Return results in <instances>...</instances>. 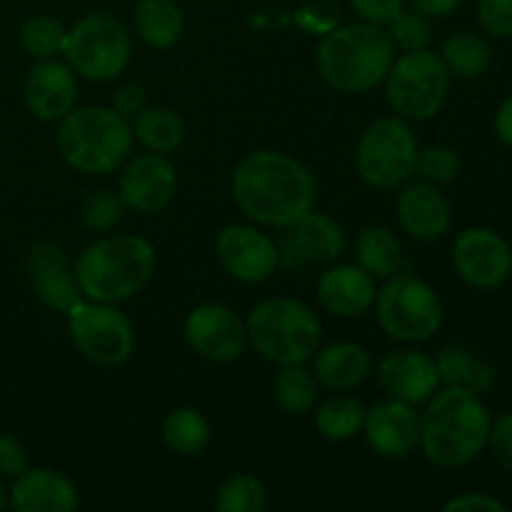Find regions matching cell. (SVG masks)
<instances>
[{"instance_id":"38","label":"cell","mask_w":512,"mask_h":512,"mask_svg":"<svg viewBox=\"0 0 512 512\" xmlns=\"http://www.w3.org/2000/svg\"><path fill=\"white\" fill-rule=\"evenodd\" d=\"M478 20L493 38H512V0H478Z\"/></svg>"},{"instance_id":"27","label":"cell","mask_w":512,"mask_h":512,"mask_svg":"<svg viewBox=\"0 0 512 512\" xmlns=\"http://www.w3.org/2000/svg\"><path fill=\"white\" fill-rule=\"evenodd\" d=\"M133 138L150 153H175L185 140V123L175 110L163 105H145L138 115L130 118Z\"/></svg>"},{"instance_id":"8","label":"cell","mask_w":512,"mask_h":512,"mask_svg":"<svg viewBox=\"0 0 512 512\" xmlns=\"http://www.w3.org/2000/svg\"><path fill=\"white\" fill-rule=\"evenodd\" d=\"M448 90V68L430 48L403 53L385 75V98L405 120L435 118L448 100Z\"/></svg>"},{"instance_id":"30","label":"cell","mask_w":512,"mask_h":512,"mask_svg":"<svg viewBox=\"0 0 512 512\" xmlns=\"http://www.w3.org/2000/svg\"><path fill=\"white\" fill-rule=\"evenodd\" d=\"M163 443L180 458L200 455L210 445V425L195 408H175L163 420Z\"/></svg>"},{"instance_id":"37","label":"cell","mask_w":512,"mask_h":512,"mask_svg":"<svg viewBox=\"0 0 512 512\" xmlns=\"http://www.w3.org/2000/svg\"><path fill=\"white\" fill-rule=\"evenodd\" d=\"M123 200L113 190H98L80 205V220L93 233H108L123 220Z\"/></svg>"},{"instance_id":"33","label":"cell","mask_w":512,"mask_h":512,"mask_svg":"<svg viewBox=\"0 0 512 512\" xmlns=\"http://www.w3.org/2000/svg\"><path fill=\"white\" fill-rule=\"evenodd\" d=\"M215 508L220 512H263L268 508V493L255 475L235 473L220 485Z\"/></svg>"},{"instance_id":"32","label":"cell","mask_w":512,"mask_h":512,"mask_svg":"<svg viewBox=\"0 0 512 512\" xmlns=\"http://www.w3.org/2000/svg\"><path fill=\"white\" fill-rule=\"evenodd\" d=\"M365 408L350 395H335L315 410V428L323 438L343 443L363 430Z\"/></svg>"},{"instance_id":"10","label":"cell","mask_w":512,"mask_h":512,"mask_svg":"<svg viewBox=\"0 0 512 512\" xmlns=\"http://www.w3.org/2000/svg\"><path fill=\"white\" fill-rule=\"evenodd\" d=\"M418 140L400 118H380L363 133L355 153V168L363 183L375 190H395L415 175Z\"/></svg>"},{"instance_id":"28","label":"cell","mask_w":512,"mask_h":512,"mask_svg":"<svg viewBox=\"0 0 512 512\" xmlns=\"http://www.w3.org/2000/svg\"><path fill=\"white\" fill-rule=\"evenodd\" d=\"M355 263L373 275L375 280H388L403 263V248L395 233L385 225H368L355 240Z\"/></svg>"},{"instance_id":"4","label":"cell","mask_w":512,"mask_h":512,"mask_svg":"<svg viewBox=\"0 0 512 512\" xmlns=\"http://www.w3.org/2000/svg\"><path fill=\"white\" fill-rule=\"evenodd\" d=\"M395 60L388 30L375 23H350L335 28L315 50V68L330 88L340 93H365L380 85Z\"/></svg>"},{"instance_id":"44","label":"cell","mask_w":512,"mask_h":512,"mask_svg":"<svg viewBox=\"0 0 512 512\" xmlns=\"http://www.w3.org/2000/svg\"><path fill=\"white\" fill-rule=\"evenodd\" d=\"M410 3L418 13L428 15V18H445V15L455 13L463 0H410Z\"/></svg>"},{"instance_id":"36","label":"cell","mask_w":512,"mask_h":512,"mask_svg":"<svg viewBox=\"0 0 512 512\" xmlns=\"http://www.w3.org/2000/svg\"><path fill=\"white\" fill-rule=\"evenodd\" d=\"M388 35L393 45H398L405 53L413 50H423L433 43V28L428 23V15L418 13V10H400L393 20L388 23Z\"/></svg>"},{"instance_id":"7","label":"cell","mask_w":512,"mask_h":512,"mask_svg":"<svg viewBox=\"0 0 512 512\" xmlns=\"http://www.w3.org/2000/svg\"><path fill=\"white\" fill-rule=\"evenodd\" d=\"M375 315L388 338L398 343H425L443 325V303L425 280L395 273L375 295Z\"/></svg>"},{"instance_id":"20","label":"cell","mask_w":512,"mask_h":512,"mask_svg":"<svg viewBox=\"0 0 512 512\" xmlns=\"http://www.w3.org/2000/svg\"><path fill=\"white\" fill-rule=\"evenodd\" d=\"M78 100V78L68 63L48 58L38 60L25 78V105L45 123L65 118Z\"/></svg>"},{"instance_id":"13","label":"cell","mask_w":512,"mask_h":512,"mask_svg":"<svg viewBox=\"0 0 512 512\" xmlns=\"http://www.w3.org/2000/svg\"><path fill=\"white\" fill-rule=\"evenodd\" d=\"M183 333L190 348L210 363H233L248 348L245 323L220 303H203L190 310Z\"/></svg>"},{"instance_id":"18","label":"cell","mask_w":512,"mask_h":512,"mask_svg":"<svg viewBox=\"0 0 512 512\" xmlns=\"http://www.w3.org/2000/svg\"><path fill=\"white\" fill-rule=\"evenodd\" d=\"M28 278L45 308L68 315L83 300L68 255L53 243H35L28 250Z\"/></svg>"},{"instance_id":"1","label":"cell","mask_w":512,"mask_h":512,"mask_svg":"<svg viewBox=\"0 0 512 512\" xmlns=\"http://www.w3.org/2000/svg\"><path fill=\"white\" fill-rule=\"evenodd\" d=\"M233 198L258 225L290 228L315 208L318 185L313 173L293 155L255 150L235 168Z\"/></svg>"},{"instance_id":"2","label":"cell","mask_w":512,"mask_h":512,"mask_svg":"<svg viewBox=\"0 0 512 512\" xmlns=\"http://www.w3.org/2000/svg\"><path fill=\"white\" fill-rule=\"evenodd\" d=\"M490 425L493 415L483 395L443 385L420 415V448L438 468H463L488 448Z\"/></svg>"},{"instance_id":"17","label":"cell","mask_w":512,"mask_h":512,"mask_svg":"<svg viewBox=\"0 0 512 512\" xmlns=\"http://www.w3.org/2000/svg\"><path fill=\"white\" fill-rule=\"evenodd\" d=\"M363 433L375 453L403 460L420 445V413L415 405L388 398L365 410Z\"/></svg>"},{"instance_id":"6","label":"cell","mask_w":512,"mask_h":512,"mask_svg":"<svg viewBox=\"0 0 512 512\" xmlns=\"http://www.w3.org/2000/svg\"><path fill=\"white\" fill-rule=\"evenodd\" d=\"M248 343L265 360L278 365H303L320 348V320L305 303L293 298H268L245 320Z\"/></svg>"},{"instance_id":"43","label":"cell","mask_w":512,"mask_h":512,"mask_svg":"<svg viewBox=\"0 0 512 512\" xmlns=\"http://www.w3.org/2000/svg\"><path fill=\"white\" fill-rule=\"evenodd\" d=\"M145 105H148V98H145V90L140 85H123L113 98L115 113H120L128 120L138 115Z\"/></svg>"},{"instance_id":"29","label":"cell","mask_w":512,"mask_h":512,"mask_svg":"<svg viewBox=\"0 0 512 512\" xmlns=\"http://www.w3.org/2000/svg\"><path fill=\"white\" fill-rule=\"evenodd\" d=\"M440 58H443L450 75L475 80L483 78L490 70L493 50H490V43L483 35L473 33V30H458V33H453L445 40Z\"/></svg>"},{"instance_id":"35","label":"cell","mask_w":512,"mask_h":512,"mask_svg":"<svg viewBox=\"0 0 512 512\" xmlns=\"http://www.w3.org/2000/svg\"><path fill=\"white\" fill-rule=\"evenodd\" d=\"M463 160L448 145H430V148L418 150V163L415 173L430 185H448L460 175Z\"/></svg>"},{"instance_id":"46","label":"cell","mask_w":512,"mask_h":512,"mask_svg":"<svg viewBox=\"0 0 512 512\" xmlns=\"http://www.w3.org/2000/svg\"><path fill=\"white\" fill-rule=\"evenodd\" d=\"M5 508H10V490L0 483V512H3Z\"/></svg>"},{"instance_id":"39","label":"cell","mask_w":512,"mask_h":512,"mask_svg":"<svg viewBox=\"0 0 512 512\" xmlns=\"http://www.w3.org/2000/svg\"><path fill=\"white\" fill-rule=\"evenodd\" d=\"M488 445L490 450H493L495 460L500 463V468L512 475V410L493 420V425H490Z\"/></svg>"},{"instance_id":"3","label":"cell","mask_w":512,"mask_h":512,"mask_svg":"<svg viewBox=\"0 0 512 512\" xmlns=\"http://www.w3.org/2000/svg\"><path fill=\"white\" fill-rule=\"evenodd\" d=\"M155 248L140 235H108L90 243L75 260V280L85 300L123 303L153 280Z\"/></svg>"},{"instance_id":"15","label":"cell","mask_w":512,"mask_h":512,"mask_svg":"<svg viewBox=\"0 0 512 512\" xmlns=\"http://www.w3.org/2000/svg\"><path fill=\"white\" fill-rule=\"evenodd\" d=\"M178 190V175L160 153H143L128 160L118 180V195L125 208L153 215L168 208Z\"/></svg>"},{"instance_id":"41","label":"cell","mask_w":512,"mask_h":512,"mask_svg":"<svg viewBox=\"0 0 512 512\" xmlns=\"http://www.w3.org/2000/svg\"><path fill=\"white\" fill-rule=\"evenodd\" d=\"M350 5L365 23L388 25L405 8V0H350Z\"/></svg>"},{"instance_id":"31","label":"cell","mask_w":512,"mask_h":512,"mask_svg":"<svg viewBox=\"0 0 512 512\" xmlns=\"http://www.w3.org/2000/svg\"><path fill=\"white\" fill-rule=\"evenodd\" d=\"M273 398L285 413H310L318 403V380L313 370L303 365H283L273 380Z\"/></svg>"},{"instance_id":"34","label":"cell","mask_w":512,"mask_h":512,"mask_svg":"<svg viewBox=\"0 0 512 512\" xmlns=\"http://www.w3.org/2000/svg\"><path fill=\"white\" fill-rule=\"evenodd\" d=\"M65 35L68 30L60 20L50 18V15H33L20 28V45L35 60H48L63 53Z\"/></svg>"},{"instance_id":"14","label":"cell","mask_w":512,"mask_h":512,"mask_svg":"<svg viewBox=\"0 0 512 512\" xmlns=\"http://www.w3.org/2000/svg\"><path fill=\"white\" fill-rule=\"evenodd\" d=\"M215 255L225 273L240 283H265L280 263L278 245L253 225H228L218 233Z\"/></svg>"},{"instance_id":"26","label":"cell","mask_w":512,"mask_h":512,"mask_svg":"<svg viewBox=\"0 0 512 512\" xmlns=\"http://www.w3.org/2000/svg\"><path fill=\"white\" fill-rule=\"evenodd\" d=\"M435 368H438L440 385L445 388H465L473 393L485 395L495 385V368L485 360L475 358L468 348L448 345L435 355Z\"/></svg>"},{"instance_id":"16","label":"cell","mask_w":512,"mask_h":512,"mask_svg":"<svg viewBox=\"0 0 512 512\" xmlns=\"http://www.w3.org/2000/svg\"><path fill=\"white\" fill-rule=\"evenodd\" d=\"M278 245L280 260H285L290 270H303L313 263H333L345 250V233L335 218L325 213H313L285 228Z\"/></svg>"},{"instance_id":"5","label":"cell","mask_w":512,"mask_h":512,"mask_svg":"<svg viewBox=\"0 0 512 512\" xmlns=\"http://www.w3.org/2000/svg\"><path fill=\"white\" fill-rule=\"evenodd\" d=\"M60 155L70 168L85 175L113 173L128 160L133 150V128L130 120L105 105H85L73 108L58 120Z\"/></svg>"},{"instance_id":"40","label":"cell","mask_w":512,"mask_h":512,"mask_svg":"<svg viewBox=\"0 0 512 512\" xmlns=\"http://www.w3.org/2000/svg\"><path fill=\"white\" fill-rule=\"evenodd\" d=\"M28 450L18 438L8 433H0V478H18L28 470Z\"/></svg>"},{"instance_id":"42","label":"cell","mask_w":512,"mask_h":512,"mask_svg":"<svg viewBox=\"0 0 512 512\" xmlns=\"http://www.w3.org/2000/svg\"><path fill=\"white\" fill-rule=\"evenodd\" d=\"M445 510L448 512H505V503H500L498 498L488 493H463L458 498L448 500L445 503Z\"/></svg>"},{"instance_id":"11","label":"cell","mask_w":512,"mask_h":512,"mask_svg":"<svg viewBox=\"0 0 512 512\" xmlns=\"http://www.w3.org/2000/svg\"><path fill=\"white\" fill-rule=\"evenodd\" d=\"M70 340L95 365H123L135 350V330L128 315L113 303L80 300L68 313Z\"/></svg>"},{"instance_id":"12","label":"cell","mask_w":512,"mask_h":512,"mask_svg":"<svg viewBox=\"0 0 512 512\" xmlns=\"http://www.w3.org/2000/svg\"><path fill=\"white\" fill-rule=\"evenodd\" d=\"M455 273L475 290H495L512 278V248L490 228L463 230L453 243Z\"/></svg>"},{"instance_id":"45","label":"cell","mask_w":512,"mask_h":512,"mask_svg":"<svg viewBox=\"0 0 512 512\" xmlns=\"http://www.w3.org/2000/svg\"><path fill=\"white\" fill-rule=\"evenodd\" d=\"M495 133H498L500 143L512 150V95L500 103L498 113H495Z\"/></svg>"},{"instance_id":"24","label":"cell","mask_w":512,"mask_h":512,"mask_svg":"<svg viewBox=\"0 0 512 512\" xmlns=\"http://www.w3.org/2000/svg\"><path fill=\"white\" fill-rule=\"evenodd\" d=\"M313 375L323 388L348 393L363 385L373 370V358L358 343H333L313 355Z\"/></svg>"},{"instance_id":"25","label":"cell","mask_w":512,"mask_h":512,"mask_svg":"<svg viewBox=\"0 0 512 512\" xmlns=\"http://www.w3.org/2000/svg\"><path fill=\"white\" fill-rule=\"evenodd\" d=\"M138 38L153 50H168L183 38L185 15L175 0H138L133 10Z\"/></svg>"},{"instance_id":"21","label":"cell","mask_w":512,"mask_h":512,"mask_svg":"<svg viewBox=\"0 0 512 512\" xmlns=\"http://www.w3.org/2000/svg\"><path fill=\"white\" fill-rule=\"evenodd\" d=\"M398 220L405 233L415 240H438L448 233L453 223V210L445 195L440 193L438 185L430 183H413L405 185L403 193L398 195Z\"/></svg>"},{"instance_id":"9","label":"cell","mask_w":512,"mask_h":512,"mask_svg":"<svg viewBox=\"0 0 512 512\" xmlns=\"http://www.w3.org/2000/svg\"><path fill=\"white\" fill-rule=\"evenodd\" d=\"M63 55L78 75L95 83H108L128 68L133 43L115 15L90 13L68 30Z\"/></svg>"},{"instance_id":"23","label":"cell","mask_w":512,"mask_h":512,"mask_svg":"<svg viewBox=\"0 0 512 512\" xmlns=\"http://www.w3.org/2000/svg\"><path fill=\"white\" fill-rule=\"evenodd\" d=\"M10 508L18 512H70L78 508V488L58 470L28 468L10 488Z\"/></svg>"},{"instance_id":"22","label":"cell","mask_w":512,"mask_h":512,"mask_svg":"<svg viewBox=\"0 0 512 512\" xmlns=\"http://www.w3.org/2000/svg\"><path fill=\"white\" fill-rule=\"evenodd\" d=\"M375 278L358 263L333 265L318 280V303L340 318H358L375 305Z\"/></svg>"},{"instance_id":"19","label":"cell","mask_w":512,"mask_h":512,"mask_svg":"<svg viewBox=\"0 0 512 512\" xmlns=\"http://www.w3.org/2000/svg\"><path fill=\"white\" fill-rule=\"evenodd\" d=\"M378 378L388 398L400 403H428L440 388L435 358L413 348H400L385 355L378 365Z\"/></svg>"}]
</instances>
